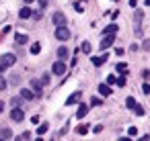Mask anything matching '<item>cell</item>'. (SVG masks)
I'll use <instances>...</instances> for the list:
<instances>
[{
	"label": "cell",
	"instance_id": "cell-1",
	"mask_svg": "<svg viewBox=\"0 0 150 141\" xmlns=\"http://www.w3.org/2000/svg\"><path fill=\"white\" fill-rule=\"evenodd\" d=\"M52 23H54L56 27H68V19H66V15H64V13H60V10H56V13H54Z\"/></svg>",
	"mask_w": 150,
	"mask_h": 141
},
{
	"label": "cell",
	"instance_id": "cell-2",
	"mask_svg": "<svg viewBox=\"0 0 150 141\" xmlns=\"http://www.w3.org/2000/svg\"><path fill=\"white\" fill-rule=\"evenodd\" d=\"M15 64H17V55L15 53H4L2 57H0V66H2V68H11Z\"/></svg>",
	"mask_w": 150,
	"mask_h": 141
},
{
	"label": "cell",
	"instance_id": "cell-3",
	"mask_svg": "<svg viewBox=\"0 0 150 141\" xmlns=\"http://www.w3.org/2000/svg\"><path fill=\"white\" fill-rule=\"evenodd\" d=\"M56 39L68 41V39H70V29H68V27H56Z\"/></svg>",
	"mask_w": 150,
	"mask_h": 141
},
{
	"label": "cell",
	"instance_id": "cell-4",
	"mask_svg": "<svg viewBox=\"0 0 150 141\" xmlns=\"http://www.w3.org/2000/svg\"><path fill=\"white\" fill-rule=\"evenodd\" d=\"M66 70H68V68H66L64 61H56V64L52 66V74H54V76H62V74H66Z\"/></svg>",
	"mask_w": 150,
	"mask_h": 141
},
{
	"label": "cell",
	"instance_id": "cell-5",
	"mask_svg": "<svg viewBox=\"0 0 150 141\" xmlns=\"http://www.w3.org/2000/svg\"><path fill=\"white\" fill-rule=\"evenodd\" d=\"M113 43H115V35H105L103 41L99 43V47H101V51H103V49H109Z\"/></svg>",
	"mask_w": 150,
	"mask_h": 141
},
{
	"label": "cell",
	"instance_id": "cell-6",
	"mask_svg": "<svg viewBox=\"0 0 150 141\" xmlns=\"http://www.w3.org/2000/svg\"><path fill=\"white\" fill-rule=\"evenodd\" d=\"M11 119H13L15 123H21V121L25 119V112H23V108H13V110H11Z\"/></svg>",
	"mask_w": 150,
	"mask_h": 141
},
{
	"label": "cell",
	"instance_id": "cell-7",
	"mask_svg": "<svg viewBox=\"0 0 150 141\" xmlns=\"http://www.w3.org/2000/svg\"><path fill=\"white\" fill-rule=\"evenodd\" d=\"M41 88H43L41 82H39L37 78H33V80H31V92H33L35 96H41Z\"/></svg>",
	"mask_w": 150,
	"mask_h": 141
},
{
	"label": "cell",
	"instance_id": "cell-8",
	"mask_svg": "<svg viewBox=\"0 0 150 141\" xmlns=\"http://www.w3.org/2000/svg\"><path fill=\"white\" fill-rule=\"evenodd\" d=\"M91 61H93V66H103L105 61H107V53H103V55H95V57H91Z\"/></svg>",
	"mask_w": 150,
	"mask_h": 141
},
{
	"label": "cell",
	"instance_id": "cell-9",
	"mask_svg": "<svg viewBox=\"0 0 150 141\" xmlns=\"http://www.w3.org/2000/svg\"><path fill=\"white\" fill-rule=\"evenodd\" d=\"M117 29H119V27H117L115 23H111V25H107V27L103 29V37H105V35H115V33H117Z\"/></svg>",
	"mask_w": 150,
	"mask_h": 141
},
{
	"label": "cell",
	"instance_id": "cell-10",
	"mask_svg": "<svg viewBox=\"0 0 150 141\" xmlns=\"http://www.w3.org/2000/svg\"><path fill=\"white\" fill-rule=\"evenodd\" d=\"M19 96H21L23 100H33V98H35V94H33L29 88H21V94H19Z\"/></svg>",
	"mask_w": 150,
	"mask_h": 141
},
{
	"label": "cell",
	"instance_id": "cell-11",
	"mask_svg": "<svg viewBox=\"0 0 150 141\" xmlns=\"http://www.w3.org/2000/svg\"><path fill=\"white\" fill-rule=\"evenodd\" d=\"M31 15H33V8H31V6H23V8L19 10V17H21V19H29Z\"/></svg>",
	"mask_w": 150,
	"mask_h": 141
},
{
	"label": "cell",
	"instance_id": "cell-12",
	"mask_svg": "<svg viewBox=\"0 0 150 141\" xmlns=\"http://www.w3.org/2000/svg\"><path fill=\"white\" fill-rule=\"evenodd\" d=\"M80 98H82V92H74L68 100H66V104L70 106V104H76V102H80Z\"/></svg>",
	"mask_w": 150,
	"mask_h": 141
},
{
	"label": "cell",
	"instance_id": "cell-13",
	"mask_svg": "<svg viewBox=\"0 0 150 141\" xmlns=\"http://www.w3.org/2000/svg\"><path fill=\"white\" fill-rule=\"evenodd\" d=\"M15 41H17V45H25V43L29 41V37H27L25 33H17V35H15Z\"/></svg>",
	"mask_w": 150,
	"mask_h": 141
},
{
	"label": "cell",
	"instance_id": "cell-14",
	"mask_svg": "<svg viewBox=\"0 0 150 141\" xmlns=\"http://www.w3.org/2000/svg\"><path fill=\"white\" fill-rule=\"evenodd\" d=\"M86 112H88V106H86V104H80L78 110H76V119H84Z\"/></svg>",
	"mask_w": 150,
	"mask_h": 141
},
{
	"label": "cell",
	"instance_id": "cell-15",
	"mask_svg": "<svg viewBox=\"0 0 150 141\" xmlns=\"http://www.w3.org/2000/svg\"><path fill=\"white\" fill-rule=\"evenodd\" d=\"M11 137H13V131H11L8 127H2V129H0V139L6 141V139H11Z\"/></svg>",
	"mask_w": 150,
	"mask_h": 141
},
{
	"label": "cell",
	"instance_id": "cell-16",
	"mask_svg": "<svg viewBox=\"0 0 150 141\" xmlns=\"http://www.w3.org/2000/svg\"><path fill=\"white\" fill-rule=\"evenodd\" d=\"M99 94L105 98V96H109V94H111V88H109L107 84H99Z\"/></svg>",
	"mask_w": 150,
	"mask_h": 141
},
{
	"label": "cell",
	"instance_id": "cell-17",
	"mask_svg": "<svg viewBox=\"0 0 150 141\" xmlns=\"http://www.w3.org/2000/svg\"><path fill=\"white\" fill-rule=\"evenodd\" d=\"M125 106H127L129 110H136V106H138L136 98H134V96H127V98H125Z\"/></svg>",
	"mask_w": 150,
	"mask_h": 141
},
{
	"label": "cell",
	"instance_id": "cell-18",
	"mask_svg": "<svg viewBox=\"0 0 150 141\" xmlns=\"http://www.w3.org/2000/svg\"><path fill=\"white\" fill-rule=\"evenodd\" d=\"M88 131H91V127H88V125H84V123L76 127V133H78V135H86Z\"/></svg>",
	"mask_w": 150,
	"mask_h": 141
},
{
	"label": "cell",
	"instance_id": "cell-19",
	"mask_svg": "<svg viewBox=\"0 0 150 141\" xmlns=\"http://www.w3.org/2000/svg\"><path fill=\"white\" fill-rule=\"evenodd\" d=\"M58 57H60V61H62V59H66V57H68V47H64V45H62V47L58 49Z\"/></svg>",
	"mask_w": 150,
	"mask_h": 141
},
{
	"label": "cell",
	"instance_id": "cell-20",
	"mask_svg": "<svg viewBox=\"0 0 150 141\" xmlns=\"http://www.w3.org/2000/svg\"><path fill=\"white\" fill-rule=\"evenodd\" d=\"M125 76H127V74H125V72H123V74H121V76H119V78H115V84H117V86H119V88H123V86H125Z\"/></svg>",
	"mask_w": 150,
	"mask_h": 141
},
{
	"label": "cell",
	"instance_id": "cell-21",
	"mask_svg": "<svg viewBox=\"0 0 150 141\" xmlns=\"http://www.w3.org/2000/svg\"><path fill=\"white\" fill-rule=\"evenodd\" d=\"M39 82H41V86H47V84L52 82V76H50V74H43V76L39 78Z\"/></svg>",
	"mask_w": 150,
	"mask_h": 141
},
{
	"label": "cell",
	"instance_id": "cell-22",
	"mask_svg": "<svg viewBox=\"0 0 150 141\" xmlns=\"http://www.w3.org/2000/svg\"><path fill=\"white\" fill-rule=\"evenodd\" d=\"M21 102H23V98H21V96H15V98L11 100V104H13L15 108H19V106H21Z\"/></svg>",
	"mask_w": 150,
	"mask_h": 141
},
{
	"label": "cell",
	"instance_id": "cell-23",
	"mask_svg": "<svg viewBox=\"0 0 150 141\" xmlns=\"http://www.w3.org/2000/svg\"><path fill=\"white\" fill-rule=\"evenodd\" d=\"M39 51H41V45H39V43H33V45H31V53H33V55H37Z\"/></svg>",
	"mask_w": 150,
	"mask_h": 141
},
{
	"label": "cell",
	"instance_id": "cell-24",
	"mask_svg": "<svg viewBox=\"0 0 150 141\" xmlns=\"http://www.w3.org/2000/svg\"><path fill=\"white\" fill-rule=\"evenodd\" d=\"M6 86H8V82H6V78H4L2 74H0V90H4Z\"/></svg>",
	"mask_w": 150,
	"mask_h": 141
},
{
	"label": "cell",
	"instance_id": "cell-25",
	"mask_svg": "<svg viewBox=\"0 0 150 141\" xmlns=\"http://www.w3.org/2000/svg\"><path fill=\"white\" fill-rule=\"evenodd\" d=\"M80 49H82L84 53H91V45H88V41H82V45H80Z\"/></svg>",
	"mask_w": 150,
	"mask_h": 141
},
{
	"label": "cell",
	"instance_id": "cell-26",
	"mask_svg": "<svg viewBox=\"0 0 150 141\" xmlns=\"http://www.w3.org/2000/svg\"><path fill=\"white\" fill-rule=\"evenodd\" d=\"M101 104H103V100H101V98H97V96H95V98H91V106H101Z\"/></svg>",
	"mask_w": 150,
	"mask_h": 141
},
{
	"label": "cell",
	"instance_id": "cell-27",
	"mask_svg": "<svg viewBox=\"0 0 150 141\" xmlns=\"http://www.w3.org/2000/svg\"><path fill=\"white\" fill-rule=\"evenodd\" d=\"M74 8H76V13H82V10H84L82 2H74Z\"/></svg>",
	"mask_w": 150,
	"mask_h": 141
},
{
	"label": "cell",
	"instance_id": "cell-28",
	"mask_svg": "<svg viewBox=\"0 0 150 141\" xmlns=\"http://www.w3.org/2000/svg\"><path fill=\"white\" fill-rule=\"evenodd\" d=\"M125 70H127V66H125L123 61H121V64H117V72H121V74H123Z\"/></svg>",
	"mask_w": 150,
	"mask_h": 141
},
{
	"label": "cell",
	"instance_id": "cell-29",
	"mask_svg": "<svg viewBox=\"0 0 150 141\" xmlns=\"http://www.w3.org/2000/svg\"><path fill=\"white\" fill-rule=\"evenodd\" d=\"M47 129H50L47 125H39V129H37V133H39V135H43V133H45Z\"/></svg>",
	"mask_w": 150,
	"mask_h": 141
},
{
	"label": "cell",
	"instance_id": "cell-30",
	"mask_svg": "<svg viewBox=\"0 0 150 141\" xmlns=\"http://www.w3.org/2000/svg\"><path fill=\"white\" fill-rule=\"evenodd\" d=\"M31 17H35V19H37V21H39V19H41V17H43V13H41V10H33V15H31Z\"/></svg>",
	"mask_w": 150,
	"mask_h": 141
},
{
	"label": "cell",
	"instance_id": "cell-31",
	"mask_svg": "<svg viewBox=\"0 0 150 141\" xmlns=\"http://www.w3.org/2000/svg\"><path fill=\"white\" fill-rule=\"evenodd\" d=\"M134 112H136V114H140V117H142V114H144V112H146V110H144V108H142V106H140V104H138V106H136V110H134Z\"/></svg>",
	"mask_w": 150,
	"mask_h": 141
},
{
	"label": "cell",
	"instance_id": "cell-32",
	"mask_svg": "<svg viewBox=\"0 0 150 141\" xmlns=\"http://www.w3.org/2000/svg\"><path fill=\"white\" fill-rule=\"evenodd\" d=\"M127 133H129V137H134V135H138V129H136V127H129Z\"/></svg>",
	"mask_w": 150,
	"mask_h": 141
},
{
	"label": "cell",
	"instance_id": "cell-33",
	"mask_svg": "<svg viewBox=\"0 0 150 141\" xmlns=\"http://www.w3.org/2000/svg\"><path fill=\"white\" fill-rule=\"evenodd\" d=\"M111 84H115V76H107V86H111Z\"/></svg>",
	"mask_w": 150,
	"mask_h": 141
},
{
	"label": "cell",
	"instance_id": "cell-34",
	"mask_svg": "<svg viewBox=\"0 0 150 141\" xmlns=\"http://www.w3.org/2000/svg\"><path fill=\"white\" fill-rule=\"evenodd\" d=\"M142 92H144V94H148V92H150V86H148V82H144V86H142Z\"/></svg>",
	"mask_w": 150,
	"mask_h": 141
},
{
	"label": "cell",
	"instance_id": "cell-35",
	"mask_svg": "<svg viewBox=\"0 0 150 141\" xmlns=\"http://www.w3.org/2000/svg\"><path fill=\"white\" fill-rule=\"evenodd\" d=\"M45 6H47V0H39V8H41V10H43V8H45Z\"/></svg>",
	"mask_w": 150,
	"mask_h": 141
},
{
	"label": "cell",
	"instance_id": "cell-36",
	"mask_svg": "<svg viewBox=\"0 0 150 141\" xmlns=\"http://www.w3.org/2000/svg\"><path fill=\"white\" fill-rule=\"evenodd\" d=\"M93 131H95V133H101V131H103V125H97V127H95Z\"/></svg>",
	"mask_w": 150,
	"mask_h": 141
},
{
	"label": "cell",
	"instance_id": "cell-37",
	"mask_svg": "<svg viewBox=\"0 0 150 141\" xmlns=\"http://www.w3.org/2000/svg\"><path fill=\"white\" fill-rule=\"evenodd\" d=\"M136 4H138V0H129V6L132 8H136Z\"/></svg>",
	"mask_w": 150,
	"mask_h": 141
},
{
	"label": "cell",
	"instance_id": "cell-38",
	"mask_svg": "<svg viewBox=\"0 0 150 141\" xmlns=\"http://www.w3.org/2000/svg\"><path fill=\"white\" fill-rule=\"evenodd\" d=\"M119 141H132V137H119Z\"/></svg>",
	"mask_w": 150,
	"mask_h": 141
},
{
	"label": "cell",
	"instance_id": "cell-39",
	"mask_svg": "<svg viewBox=\"0 0 150 141\" xmlns=\"http://www.w3.org/2000/svg\"><path fill=\"white\" fill-rule=\"evenodd\" d=\"M2 110H4V102H2V100H0V112H2Z\"/></svg>",
	"mask_w": 150,
	"mask_h": 141
},
{
	"label": "cell",
	"instance_id": "cell-40",
	"mask_svg": "<svg viewBox=\"0 0 150 141\" xmlns=\"http://www.w3.org/2000/svg\"><path fill=\"white\" fill-rule=\"evenodd\" d=\"M31 2H35V0H25V4H31Z\"/></svg>",
	"mask_w": 150,
	"mask_h": 141
},
{
	"label": "cell",
	"instance_id": "cell-41",
	"mask_svg": "<svg viewBox=\"0 0 150 141\" xmlns=\"http://www.w3.org/2000/svg\"><path fill=\"white\" fill-rule=\"evenodd\" d=\"M4 70H6V68H2V66H0V74H2V72H4Z\"/></svg>",
	"mask_w": 150,
	"mask_h": 141
},
{
	"label": "cell",
	"instance_id": "cell-42",
	"mask_svg": "<svg viewBox=\"0 0 150 141\" xmlns=\"http://www.w3.org/2000/svg\"><path fill=\"white\" fill-rule=\"evenodd\" d=\"M0 141H4V139H0Z\"/></svg>",
	"mask_w": 150,
	"mask_h": 141
}]
</instances>
